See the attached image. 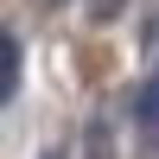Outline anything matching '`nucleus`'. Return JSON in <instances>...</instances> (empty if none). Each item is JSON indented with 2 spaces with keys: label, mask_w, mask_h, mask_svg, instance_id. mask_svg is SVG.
Here are the masks:
<instances>
[{
  "label": "nucleus",
  "mask_w": 159,
  "mask_h": 159,
  "mask_svg": "<svg viewBox=\"0 0 159 159\" xmlns=\"http://www.w3.org/2000/svg\"><path fill=\"white\" fill-rule=\"evenodd\" d=\"M134 121L147 127V134H159V70H153L147 83L134 89Z\"/></svg>",
  "instance_id": "obj_1"
},
{
  "label": "nucleus",
  "mask_w": 159,
  "mask_h": 159,
  "mask_svg": "<svg viewBox=\"0 0 159 159\" xmlns=\"http://www.w3.org/2000/svg\"><path fill=\"white\" fill-rule=\"evenodd\" d=\"M0 96H7V102L19 96V38H13V32L0 38Z\"/></svg>",
  "instance_id": "obj_2"
},
{
  "label": "nucleus",
  "mask_w": 159,
  "mask_h": 159,
  "mask_svg": "<svg viewBox=\"0 0 159 159\" xmlns=\"http://www.w3.org/2000/svg\"><path fill=\"white\" fill-rule=\"evenodd\" d=\"M83 159H115V140H108V127H89V134H83Z\"/></svg>",
  "instance_id": "obj_3"
},
{
  "label": "nucleus",
  "mask_w": 159,
  "mask_h": 159,
  "mask_svg": "<svg viewBox=\"0 0 159 159\" xmlns=\"http://www.w3.org/2000/svg\"><path fill=\"white\" fill-rule=\"evenodd\" d=\"M51 7H64V0H51Z\"/></svg>",
  "instance_id": "obj_4"
}]
</instances>
